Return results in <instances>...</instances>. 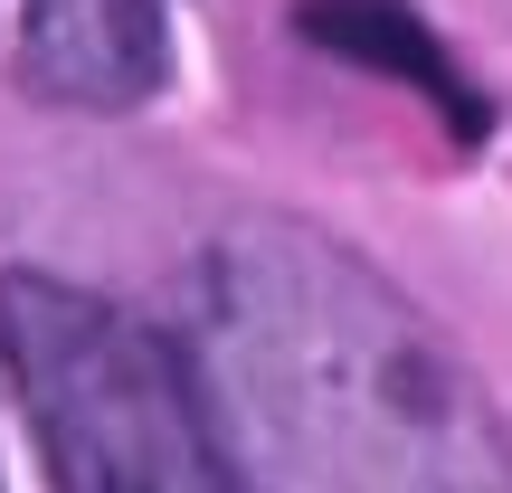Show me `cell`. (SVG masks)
Segmentation results:
<instances>
[{
  "label": "cell",
  "mask_w": 512,
  "mask_h": 493,
  "mask_svg": "<svg viewBox=\"0 0 512 493\" xmlns=\"http://www.w3.org/2000/svg\"><path fill=\"white\" fill-rule=\"evenodd\" d=\"M190 370L247 493H512V427L456 342L313 219L200 247Z\"/></svg>",
  "instance_id": "cell-1"
},
{
  "label": "cell",
  "mask_w": 512,
  "mask_h": 493,
  "mask_svg": "<svg viewBox=\"0 0 512 493\" xmlns=\"http://www.w3.org/2000/svg\"><path fill=\"white\" fill-rule=\"evenodd\" d=\"M0 361L48 493H247L171 332L67 275H0Z\"/></svg>",
  "instance_id": "cell-2"
},
{
  "label": "cell",
  "mask_w": 512,
  "mask_h": 493,
  "mask_svg": "<svg viewBox=\"0 0 512 493\" xmlns=\"http://www.w3.org/2000/svg\"><path fill=\"white\" fill-rule=\"evenodd\" d=\"M19 86L67 114H143L171 86L162 0H19Z\"/></svg>",
  "instance_id": "cell-3"
},
{
  "label": "cell",
  "mask_w": 512,
  "mask_h": 493,
  "mask_svg": "<svg viewBox=\"0 0 512 493\" xmlns=\"http://www.w3.org/2000/svg\"><path fill=\"white\" fill-rule=\"evenodd\" d=\"M294 29H304L313 48L351 57V67H380V76H399V86H418L437 114H456L465 143L484 133V95L465 86L456 48H446V38L427 29L408 0H304V19H294Z\"/></svg>",
  "instance_id": "cell-4"
}]
</instances>
